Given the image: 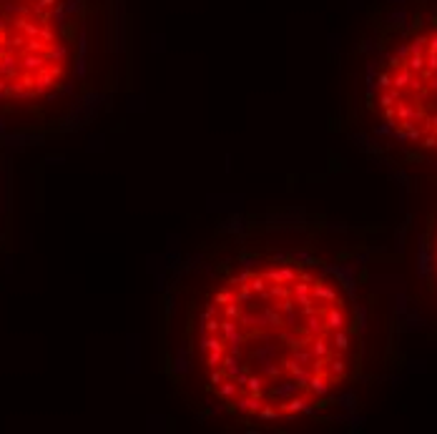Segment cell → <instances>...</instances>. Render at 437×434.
I'll return each mask as SVG.
<instances>
[{
    "label": "cell",
    "instance_id": "6da1fadb",
    "mask_svg": "<svg viewBox=\"0 0 437 434\" xmlns=\"http://www.w3.org/2000/svg\"><path fill=\"white\" fill-rule=\"evenodd\" d=\"M206 387L246 419H294L350 379L357 319L339 281L304 263L229 276L206 301L199 334Z\"/></svg>",
    "mask_w": 437,
    "mask_h": 434
},
{
    "label": "cell",
    "instance_id": "7a4b0ae2",
    "mask_svg": "<svg viewBox=\"0 0 437 434\" xmlns=\"http://www.w3.org/2000/svg\"><path fill=\"white\" fill-rule=\"evenodd\" d=\"M68 76L63 0H0V101L48 98Z\"/></svg>",
    "mask_w": 437,
    "mask_h": 434
},
{
    "label": "cell",
    "instance_id": "3957f363",
    "mask_svg": "<svg viewBox=\"0 0 437 434\" xmlns=\"http://www.w3.org/2000/svg\"><path fill=\"white\" fill-rule=\"evenodd\" d=\"M375 103L400 141L437 156V26L412 35L387 58Z\"/></svg>",
    "mask_w": 437,
    "mask_h": 434
},
{
    "label": "cell",
    "instance_id": "277c9868",
    "mask_svg": "<svg viewBox=\"0 0 437 434\" xmlns=\"http://www.w3.org/2000/svg\"><path fill=\"white\" fill-rule=\"evenodd\" d=\"M432 271H435V281H437V233H435V244H432Z\"/></svg>",
    "mask_w": 437,
    "mask_h": 434
}]
</instances>
